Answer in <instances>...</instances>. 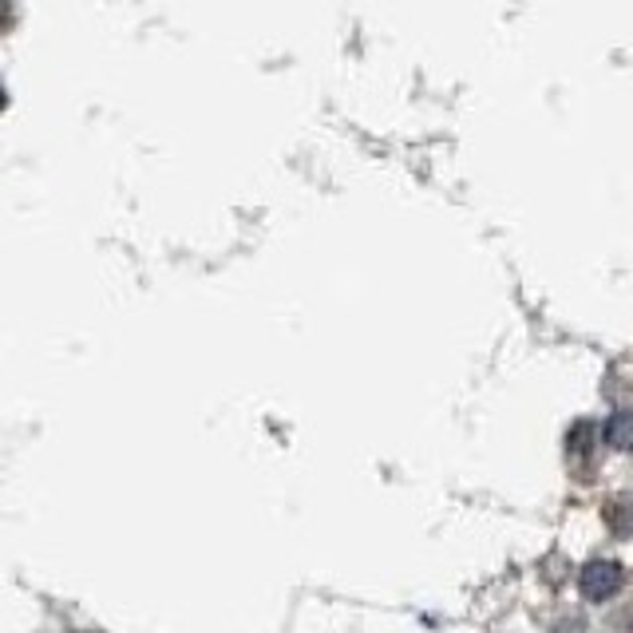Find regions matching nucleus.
Listing matches in <instances>:
<instances>
[{"mask_svg":"<svg viewBox=\"0 0 633 633\" xmlns=\"http://www.w3.org/2000/svg\"><path fill=\"white\" fill-rule=\"evenodd\" d=\"M622 582H625V570L618 567V562H610V558L587 562L582 574H578V587H582V594H587L590 602H610V598L622 590Z\"/></svg>","mask_w":633,"mask_h":633,"instance_id":"nucleus-1","label":"nucleus"},{"mask_svg":"<svg viewBox=\"0 0 633 633\" xmlns=\"http://www.w3.org/2000/svg\"><path fill=\"white\" fill-rule=\"evenodd\" d=\"M605 444L618 447V452H630L633 447V412H614L605 420Z\"/></svg>","mask_w":633,"mask_h":633,"instance_id":"nucleus-2","label":"nucleus"},{"mask_svg":"<svg viewBox=\"0 0 633 633\" xmlns=\"http://www.w3.org/2000/svg\"><path fill=\"white\" fill-rule=\"evenodd\" d=\"M605 523L614 527V535H630L633 530V503H625V499L610 503V507H605Z\"/></svg>","mask_w":633,"mask_h":633,"instance_id":"nucleus-3","label":"nucleus"}]
</instances>
